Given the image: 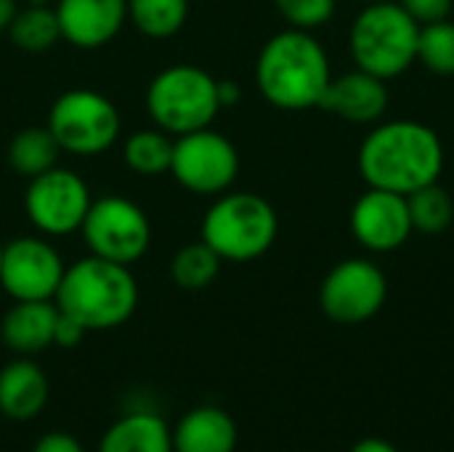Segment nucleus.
<instances>
[{
  "instance_id": "23",
  "label": "nucleus",
  "mask_w": 454,
  "mask_h": 452,
  "mask_svg": "<svg viewBox=\"0 0 454 452\" xmlns=\"http://www.w3.org/2000/svg\"><path fill=\"white\" fill-rule=\"evenodd\" d=\"M133 27L146 37L176 35L189 16V0H128Z\"/></svg>"
},
{
  "instance_id": "28",
  "label": "nucleus",
  "mask_w": 454,
  "mask_h": 452,
  "mask_svg": "<svg viewBox=\"0 0 454 452\" xmlns=\"http://www.w3.org/2000/svg\"><path fill=\"white\" fill-rule=\"evenodd\" d=\"M420 27L423 24H434L450 16L452 11V0H402L399 3Z\"/></svg>"
},
{
  "instance_id": "27",
  "label": "nucleus",
  "mask_w": 454,
  "mask_h": 452,
  "mask_svg": "<svg viewBox=\"0 0 454 452\" xmlns=\"http://www.w3.org/2000/svg\"><path fill=\"white\" fill-rule=\"evenodd\" d=\"M277 8L285 21L293 24V29L311 32L333 19L335 0H277Z\"/></svg>"
},
{
  "instance_id": "33",
  "label": "nucleus",
  "mask_w": 454,
  "mask_h": 452,
  "mask_svg": "<svg viewBox=\"0 0 454 452\" xmlns=\"http://www.w3.org/2000/svg\"><path fill=\"white\" fill-rule=\"evenodd\" d=\"M351 452H399L396 448H391L388 442H383V440H364V442H359L356 448Z\"/></svg>"
},
{
  "instance_id": "3",
  "label": "nucleus",
  "mask_w": 454,
  "mask_h": 452,
  "mask_svg": "<svg viewBox=\"0 0 454 452\" xmlns=\"http://www.w3.org/2000/svg\"><path fill=\"white\" fill-rule=\"evenodd\" d=\"M53 301L88 333L112 330L133 317L138 306V285L130 266L88 256L64 269Z\"/></svg>"
},
{
  "instance_id": "13",
  "label": "nucleus",
  "mask_w": 454,
  "mask_h": 452,
  "mask_svg": "<svg viewBox=\"0 0 454 452\" xmlns=\"http://www.w3.org/2000/svg\"><path fill=\"white\" fill-rule=\"evenodd\" d=\"M351 229L356 240L378 253L394 250L412 234V218L407 208V194L370 186L351 210Z\"/></svg>"
},
{
  "instance_id": "17",
  "label": "nucleus",
  "mask_w": 454,
  "mask_h": 452,
  "mask_svg": "<svg viewBox=\"0 0 454 452\" xmlns=\"http://www.w3.org/2000/svg\"><path fill=\"white\" fill-rule=\"evenodd\" d=\"M56 317V301H16L0 322V338L21 357L40 354L43 349L53 346Z\"/></svg>"
},
{
  "instance_id": "24",
  "label": "nucleus",
  "mask_w": 454,
  "mask_h": 452,
  "mask_svg": "<svg viewBox=\"0 0 454 452\" xmlns=\"http://www.w3.org/2000/svg\"><path fill=\"white\" fill-rule=\"evenodd\" d=\"M221 272V256L207 242L184 245L170 261V277L184 290H202L213 285Z\"/></svg>"
},
{
  "instance_id": "1",
  "label": "nucleus",
  "mask_w": 454,
  "mask_h": 452,
  "mask_svg": "<svg viewBox=\"0 0 454 452\" xmlns=\"http://www.w3.org/2000/svg\"><path fill=\"white\" fill-rule=\"evenodd\" d=\"M444 168V149L423 123L396 120L375 128L359 149V170L375 189L412 194L434 184Z\"/></svg>"
},
{
  "instance_id": "25",
  "label": "nucleus",
  "mask_w": 454,
  "mask_h": 452,
  "mask_svg": "<svg viewBox=\"0 0 454 452\" xmlns=\"http://www.w3.org/2000/svg\"><path fill=\"white\" fill-rule=\"evenodd\" d=\"M407 208H410L412 229H418L423 234L444 232L454 218L452 197L436 181L415 189L412 194H407Z\"/></svg>"
},
{
  "instance_id": "10",
  "label": "nucleus",
  "mask_w": 454,
  "mask_h": 452,
  "mask_svg": "<svg viewBox=\"0 0 454 452\" xmlns=\"http://www.w3.org/2000/svg\"><path fill=\"white\" fill-rule=\"evenodd\" d=\"M90 189L88 184L67 170V168H51L35 178H29L24 208L35 229L51 237L80 232L88 208H90Z\"/></svg>"
},
{
  "instance_id": "31",
  "label": "nucleus",
  "mask_w": 454,
  "mask_h": 452,
  "mask_svg": "<svg viewBox=\"0 0 454 452\" xmlns=\"http://www.w3.org/2000/svg\"><path fill=\"white\" fill-rule=\"evenodd\" d=\"M218 99H221V109L231 107L239 99V85L231 80H218Z\"/></svg>"
},
{
  "instance_id": "22",
  "label": "nucleus",
  "mask_w": 454,
  "mask_h": 452,
  "mask_svg": "<svg viewBox=\"0 0 454 452\" xmlns=\"http://www.w3.org/2000/svg\"><path fill=\"white\" fill-rule=\"evenodd\" d=\"M173 139L165 131H136L128 136L122 157L128 168L138 176H162L173 163Z\"/></svg>"
},
{
  "instance_id": "21",
  "label": "nucleus",
  "mask_w": 454,
  "mask_h": 452,
  "mask_svg": "<svg viewBox=\"0 0 454 452\" xmlns=\"http://www.w3.org/2000/svg\"><path fill=\"white\" fill-rule=\"evenodd\" d=\"M8 35H11L13 45L27 51V53L51 51L61 40L56 11L40 5V3L27 5V8L16 11V16H13V21L8 27Z\"/></svg>"
},
{
  "instance_id": "16",
  "label": "nucleus",
  "mask_w": 454,
  "mask_h": 452,
  "mask_svg": "<svg viewBox=\"0 0 454 452\" xmlns=\"http://www.w3.org/2000/svg\"><path fill=\"white\" fill-rule=\"evenodd\" d=\"M48 376L27 357L8 362L0 370V413L8 421H32L48 405Z\"/></svg>"
},
{
  "instance_id": "7",
  "label": "nucleus",
  "mask_w": 454,
  "mask_h": 452,
  "mask_svg": "<svg viewBox=\"0 0 454 452\" xmlns=\"http://www.w3.org/2000/svg\"><path fill=\"white\" fill-rule=\"evenodd\" d=\"M48 128L56 136L61 152L77 157H96L117 141L120 112L98 91L74 88L53 101Z\"/></svg>"
},
{
  "instance_id": "15",
  "label": "nucleus",
  "mask_w": 454,
  "mask_h": 452,
  "mask_svg": "<svg viewBox=\"0 0 454 452\" xmlns=\"http://www.w3.org/2000/svg\"><path fill=\"white\" fill-rule=\"evenodd\" d=\"M319 107L351 123H372L388 107V88L383 77L356 69L330 80Z\"/></svg>"
},
{
  "instance_id": "26",
  "label": "nucleus",
  "mask_w": 454,
  "mask_h": 452,
  "mask_svg": "<svg viewBox=\"0 0 454 452\" xmlns=\"http://www.w3.org/2000/svg\"><path fill=\"white\" fill-rule=\"evenodd\" d=\"M418 59L436 75H454V24L442 19L420 27Z\"/></svg>"
},
{
  "instance_id": "5",
  "label": "nucleus",
  "mask_w": 454,
  "mask_h": 452,
  "mask_svg": "<svg viewBox=\"0 0 454 452\" xmlns=\"http://www.w3.org/2000/svg\"><path fill=\"white\" fill-rule=\"evenodd\" d=\"M418 37L420 24L399 3H370L351 27V53L359 69L388 80L412 67Z\"/></svg>"
},
{
  "instance_id": "20",
  "label": "nucleus",
  "mask_w": 454,
  "mask_h": 452,
  "mask_svg": "<svg viewBox=\"0 0 454 452\" xmlns=\"http://www.w3.org/2000/svg\"><path fill=\"white\" fill-rule=\"evenodd\" d=\"M61 147L48 125H29L11 139L8 165L21 178H35L51 168H56Z\"/></svg>"
},
{
  "instance_id": "4",
  "label": "nucleus",
  "mask_w": 454,
  "mask_h": 452,
  "mask_svg": "<svg viewBox=\"0 0 454 452\" xmlns=\"http://www.w3.org/2000/svg\"><path fill=\"white\" fill-rule=\"evenodd\" d=\"M274 208L253 192H234L218 197L202 218V242H207L221 261L245 264L261 258L277 240Z\"/></svg>"
},
{
  "instance_id": "9",
  "label": "nucleus",
  "mask_w": 454,
  "mask_h": 452,
  "mask_svg": "<svg viewBox=\"0 0 454 452\" xmlns=\"http://www.w3.org/2000/svg\"><path fill=\"white\" fill-rule=\"evenodd\" d=\"M170 173L194 194H221L239 173V155L226 136L210 128L192 131L176 136Z\"/></svg>"
},
{
  "instance_id": "30",
  "label": "nucleus",
  "mask_w": 454,
  "mask_h": 452,
  "mask_svg": "<svg viewBox=\"0 0 454 452\" xmlns=\"http://www.w3.org/2000/svg\"><path fill=\"white\" fill-rule=\"evenodd\" d=\"M32 452H85V448L80 445L77 437L67 432H48L35 442Z\"/></svg>"
},
{
  "instance_id": "6",
  "label": "nucleus",
  "mask_w": 454,
  "mask_h": 452,
  "mask_svg": "<svg viewBox=\"0 0 454 452\" xmlns=\"http://www.w3.org/2000/svg\"><path fill=\"white\" fill-rule=\"evenodd\" d=\"M146 109L157 128L170 136L210 128L221 112L218 80L202 67H168L152 80L146 91Z\"/></svg>"
},
{
  "instance_id": "35",
  "label": "nucleus",
  "mask_w": 454,
  "mask_h": 452,
  "mask_svg": "<svg viewBox=\"0 0 454 452\" xmlns=\"http://www.w3.org/2000/svg\"><path fill=\"white\" fill-rule=\"evenodd\" d=\"M370 3H386V0H370Z\"/></svg>"
},
{
  "instance_id": "14",
  "label": "nucleus",
  "mask_w": 454,
  "mask_h": 452,
  "mask_svg": "<svg viewBox=\"0 0 454 452\" xmlns=\"http://www.w3.org/2000/svg\"><path fill=\"white\" fill-rule=\"evenodd\" d=\"M56 19L61 37L74 48L106 45L128 19V0H59Z\"/></svg>"
},
{
  "instance_id": "32",
  "label": "nucleus",
  "mask_w": 454,
  "mask_h": 452,
  "mask_svg": "<svg viewBox=\"0 0 454 452\" xmlns=\"http://www.w3.org/2000/svg\"><path fill=\"white\" fill-rule=\"evenodd\" d=\"M16 16V0H0V32H8Z\"/></svg>"
},
{
  "instance_id": "18",
  "label": "nucleus",
  "mask_w": 454,
  "mask_h": 452,
  "mask_svg": "<svg viewBox=\"0 0 454 452\" xmlns=\"http://www.w3.org/2000/svg\"><path fill=\"white\" fill-rule=\"evenodd\" d=\"M237 424L213 405L189 410L173 429V452H234Z\"/></svg>"
},
{
  "instance_id": "29",
  "label": "nucleus",
  "mask_w": 454,
  "mask_h": 452,
  "mask_svg": "<svg viewBox=\"0 0 454 452\" xmlns=\"http://www.w3.org/2000/svg\"><path fill=\"white\" fill-rule=\"evenodd\" d=\"M85 328L74 320V317H69V314H64L61 309H59V317H56V330H53V346H61V349H72V346H77L82 338H85Z\"/></svg>"
},
{
  "instance_id": "34",
  "label": "nucleus",
  "mask_w": 454,
  "mask_h": 452,
  "mask_svg": "<svg viewBox=\"0 0 454 452\" xmlns=\"http://www.w3.org/2000/svg\"><path fill=\"white\" fill-rule=\"evenodd\" d=\"M0 264H3V242H0Z\"/></svg>"
},
{
  "instance_id": "12",
  "label": "nucleus",
  "mask_w": 454,
  "mask_h": 452,
  "mask_svg": "<svg viewBox=\"0 0 454 452\" xmlns=\"http://www.w3.org/2000/svg\"><path fill=\"white\" fill-rule=\"evenodd\" d=\"M388 285L383 272L370 261H343L322 282L319 304L340 325H359L375 317L386 301Z\"/></svg>"
},
{
  "instance_id": "8",
  "label": "nucleus",
  "mask_w": 454,
  "mask_h": 452,
  "mask_svg": "<svg viewBox=\"0 0 454 452\" xmlns=\"http://www.w3.org/2000/svg\"><path fill=\"white\" fill-rule=\"evenodd\" d=\"M90 256L130 266L144 258L152 245V224L146 213L117 194L93 200L80 226Z\"/></svg>"
},
{
  "instance_id": "19",
  "label": "nucleus",
  "mask_w": 454,
  "mask_h": 452,
  "mask_svg": "<svg viewBox=\"0 0 454 452\" xmlns=\"http://www.w3.org/2000/svg\"><path fill=\"white\" fill-rule=\"evenodd\" d=\"M96 452H173V432L154 413H130L104 432Z\"/></svg>"
},
{
  "instance_id": "2",
  "label": "nucleus",
  "mask_w": 454,
  "mask_h": 452,
  "mask_svg": "<svg viewBox=\"0 0 454 452\" xmlns=\"http://www.w3.org/2000/svg\"><path fill=\"white\" fill-rule=\"evenodd\" d=\"M255 80L261 93L279 109L319 107L330 85V59L325 48L303 29H287L274 35L255 64Z\"/></svg>"
},
{
  "instance_id": "11",
  "label": "nucleus",
  "mask_w": 454,
  "mask_h": 452,
  "mask_svg": "<svg viewBox=\"0 0 454 452\" xmlns=\"http://www.w3.org/2000/svg\"><path fill=\"white\" fill-rule=\"evenodd\" d=\"M56 248L40 237H16L3 245L0 285L13 301H53L64 277Z\"/></svg>"
}]
</instances>
